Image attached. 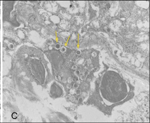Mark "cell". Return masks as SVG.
I'll list each match as a JSON object with an SVG mask.
<instances>
[{
	"mask_svg": "<svg viewBox=\"0 0 150 123\" xmlns=\"http://www.w3.org/2000/svg\"><path fill=\"white\" fill-rule=\"evenodd\" d=\"M81 92L80 90H77L76 91V94L78 95H79L80 94H81Z\"/></svg>",
	"mask_w": 150,
	"mask_h": 123,
	"instance_id": "1",
	"label": "cell"
},
{
	"mask_svg": "<svg viewBox=\"0 0 150 123\" xmlns=\"http://www.w3.org/2000/svg\"><path fill=\"white\" fill-rule=\"evenodd\" d=\"M75 73L77 75H79L80 74V71H79V70H77V71L75 72Z\"/></svg>",
	"mask_w": 150,
	"mask_h": 123,
	"instance_id": "2",
	"label": "cell"
},
{
	"mask_svg": "<svg viewBox=\"0 0 150 123\" xmlns=\"http://www.w3.org/2000/svg\"><path fill=\"white\" fill-rule=\"evenodd\" d=\"M71 100L72 101H74L75 100V97H71Z\"/></svg>",
	"mask_w": 150,
	"mask_h": 123,
	"instance_id": "3",
	"label": "cell"
},
{
	"mask_svg": "<svg viewBox=\"0 0 150 123\" xmlns=\"http://www.w3.org/2000/svg\"><path fill=\"white\" fill-rule=\"evenodd\" d=\"M79 87V85H77V84H75L74 85V87L75 88H77L78 87Z\"/></svg>",
	"mask_w": 150,
	"mask_h": 123,
	"instance_id": "4",
	"label": "cell"
},
{
	"mask_svg": "<svg viewBox=\"0 0 150 123\" xmlns=\"http://www.w3.org/2000/svg\"><path fill=\"white\" fill-rule=\"evenodd\" d=\"M81 53V51H78L76 52V54L77 55H80Z\"/></svg>",
	"mask_w": 150,
	"mask_h": 123,
	"instance_id": "5",
	"label": "cell"
},
{
	"mask_svg": "<svg viewBox=\"0 0 150 123\" xmlns=\"http://www.w3.org/2000/svg\"><path fill=\"white\" fill-rule=\"evenodd\" d=\"M79 101L80 102H82L83 101V98L82 97H80L79 98Z\"/></svg>",
	"mask_w": 150,
	"mask_h": 123,
	"instance_id": "6",
	"label": "cell"
},
{
	"mask_svg": "<svg viewBox=\"0 0 150 123\" xmlns=\"http://www.w3.org/2000/svg\"><path fill=\"white\" fill-rule=\"evenodd\" d=\"M73 68L74 69H76L77 68L76 66V65H74V66H73Z\"/></svg>",
	"mask_w": 150,
	"mask_h": 123,
	"instance_id": "7",
	"label": "cell"
},
{
	"mask_svg": "<svg viewBox=\"0 0 150 123\" xmlns=\"http://www.w3.org/2000/svg\"><path fill=\"white\" fill-rule=\"evenodd\" d=\"M56 47L57 48H60V45H57L56 46Z\"/></svg>",
	"mask_w": 150,
	"mask_h": 123,
	"instance_id": "8",
	"label": "cell"
},
{
	"mask_svg": "<svg viewBox=\"0 0 150 123\" xmlns=\"http://www.w3.org/2000/svg\"><path fill=\"white\" fill-rule=\"evenodd\" d=\"M65 49L64 48L63 49H62V52H64V51H65Z\"/></svg>",
	"mask_w": 150,
	"mask_h": 123,
	"instance_id": "9",
	"label": "cell"
}]
</instances>
